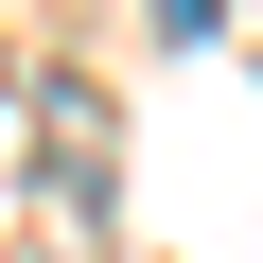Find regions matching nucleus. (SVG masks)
I'll use <instances>...</instances> for the list:
<instances>
[{
	"instance_id": "f257e3e1",
	"label": "nucleus",
	"mask_w": 263,
	"mask_h": 263,
	"mask_svg": "<svg viewBox=\"0 0 263 263\" xmlns=\"http://www.w3.org/2000/svg\"><path fill=\"white\" fill-rule=\"evenodd\" d=\"M0 88H18V70H0Z\"/></svg>"
}]
</instances>
